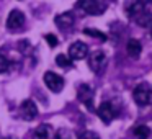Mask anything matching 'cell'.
I'll return each instance as SVG.
<instances>
[{
  "mask_svg": "<svg viewBox=\"0 0 152 139\" xmlns=\"http://www.w3.org/2000/svg\"><path fill=\"white\" fill-rule=\"evenodd\" d=\"M83 33H85L87 36H93V38H96V40H100V41H106V34L102 33V31H98V30L85 28V30H83Z\"/></svg>",
  "mask_w": 152,
  "mask_h": 139,
  "instance_id": "2e32d148",
  "label": "cell"
},
{
  "mask_svg": "<svg viewBox=\"0 0 152 139\" xmlns=\"http://www.w3.org/2000/svg\"><path fill=\"white\" fill-rule=\"evenodd\" d=\"M144 12V2L142 0H134L131 5L128 7V15L129 17H137L139 13Z\"/></svg>",
  "mask_w": 152,
  "mask_h": 139,
  "instance_id": "4fadbf2b",
  "label": "cell"
},
{
  "mask_svg": "<svg viewBox=\"0 0 152 139\" xmlns=\"http://www.w3.org/2000/svg\"><path fill=\"white\" fill-rule=\"evenodd\" d=\"M20 115L23 116V119H26V121L34 119L38 116V106H36V103H34L33 100H25V102H21V105H20Z\"/></svg>",
  "mask_w": 152,
  "mask_h": 139,
  "instance_id": "9c48e42d",
  "label": "cell"
},
{
  "mask_svg": "<svg viewBox=\"0 0 152 139\" xmlns=\"http://www.w3.org/2000/svg\"><path fill=\"white\" fill-rule=\"evenodd\" d=\"M134 136L137 139H147L149 136H151V129H149L147 126H144V124L136 126L134 128Z\"/></svg>",
  "mask_w": 152,
  "mask_h": 139,
  "instance_id": "5bb4252c",
  "label": "cell"
},
{
  "mask_svg": "<svg viewBox=\"0 0 152 139\" xmlns=\"http://www.w3.org/2000/svg\"><path fill=\"white\" fill-rule=\"evenodd\" d=\"M33 139H54V129L51 124L43 123L33 132Z\"/></svg>",
  "mask_w": 152,
  "mask_h": 139,
  "instance_id": "30bf717a",
  "label": "cell"
},
{
  "mask_svg": "<svg viewBox=\"0 0 152 139\" xmlns=\"http://www.w3.org/2000/svg\"><path fill=\"white\" fill-rule=\"evenodd\" d=\"M96 113H98V116L102 118V121L105 123V124H110V123L115 119V116H116V111H115V108H113V105L110 102L100 103Z\"/></svg>",
  "mask_w": 152,
  "mask_h": 139,
  "instance_id": "ba28073f",
  "label": "cell"
},
{
  "mask_svg": "<svg viewBox=\"0 0 152 139\" xmlns=\"http://www.w3.org/2000/svg\"><path fill=\"white\" fill-rule=\"evenodd\" d=\"M74 21H75V18H74V15L70 13V12L59 13L56 18H54V23H56L61 30H67V28H70L74 25Z\"/></svg>",
  "mask_w": 152,
  "mask_h": 139,
  "instance_id": "8fae6325",
  "label": "cell"
},
{
  "mask_svg": "<svg viewBox=\"0 0 152 139\" xmlns=\"http://www.w3.org/2000/svg\"><path fill=\"white\" fill-rule=\"evenodd\" d=\"M126 49H128V54L132 57V59H137V57L141 56L142 44H141V41H139V40L131 38V40L128 41V44H126Z\"/></svg>",
  "mask_w": 152,
  "mask_h": 139,
  "instance_id": "7c38bea8",
  "label": "cell"
},
{
  "mask_svg": "<svg viewBox=\"0 0 152 139\" xmlns=\"http://www.w3.org/2000/svg\"><path fill=\"white\" fill-rule=\"evenodd\" d=\"M77 97H79V100L88 110H93V98H95V93H93V90H92L90 85L82 83V85L79 87V90H77Z\"/></svg>",
  "mask_w": 152,
  "mask_h": 139,
  "instance_id": "52a82bcc",
  "label": "cell"
},
{
  "mask_svg": "<svg viewBox=\"0 0 152 139\" xmlns=\"http://www.w3.org/2000/svg\"><path fill=\"white\" fill-rule=\"evenodd\" d=\"M8 67H10V62H8V59L4 56V54L0 53V72H7Z\"/></svg>",
  "mask_w": 152,
  "mask_h": 139,
  "instance_id": "d6986e66",
  "label": "cell"
},
{
  "mask_svg": "<svg viewBox=\"0 0 152 139\" xmlns=\"http://www.w3.org/2000/svg\"><path fill=\"white\" fill-rule=\"evenodd\" d=\"M88 46L82 41H75L74 44H70L69 48V57L72 61H82L88 56Z\"/></svg>",
  "mask_w": 152,
  "mask_h": 139,
  "instance_id": "8992f818",
  "label": "cell"
},
{
  "mask_svg": "<svg viewBox=\"0 0 152 139\" xmlns=\"http://www.w3.org/2000/svg\"><path fill=\"white\" fill-rule=\"evenodd\" d=\"M77 8L88 15H102L106 10V4L103 0H77Z\"/></svg>",
  "mask_w": 152,
  "mask_h": 139,
  "instance_id": "7a4b0ae2",
  "label": "cell"
},
{
  "mask_svg": "<svg viewBox=\"0 0 152 139\" xmlns=\"http://www.w3.org/2000/svg\"><path fill=\"white\" fill-rule=\"evenodd\" d=\"M44 83H46V87L54 93H59L61 90L64 89V79L59 74L53 72V70H48V72L44 74Z\"/></svg>",
  "mask_w": 152,
  "mask_h": 139,
  "instance_id": "277c9868",
  "label": "cell"
},
{
  "mask_svg": "<svg viewBox=\"0 0 152 139\" xmlns=\"http://www.w3.org/2000/svg\"><path fill=\"white\" fill-rule=\"evenodd\" d=\"M56 64L59 67H70L72 66V59H70L67 54H59V56L56 57Z\"/></svg>",
  "mask_w": 152,
  "mask_h": 139,
  "instance_id": "9a60e30c",
  "label": "cell"
},
{
  "mask_svg": "<svg viewBox=\"0 0 152 139\" xmlns=\"http://www.w3.org/2000/svg\"><path fill=\"white\" fill-rule=\"evenodd\" d=\"M77 139H100V136L93 131H88V129H83V131H79L77 134Z\"/></svg>",
  "mask_w": 152,
  "mask_h": 139,
  "instance_id": "e0dca14e",
  "label": "cell"
},
{
  "mask_svg": "<svg viewBox=\"0 0 152 139\" xmlns=\"http://www.w3.org/2000/svg\"><path fill=\"white\" fill-rule=\"evenodd\" d=\"M4 139H17V138H12V136H7V138H4Z\"/></svg>",
  "mask_w": 152,
  "mask_h": 139,
  "instance_id": "44dd1931",
  "label": "cell"
},
{
  "mask_svg": "<svg viewBox=\"0 0 152 139\" xmlns=\"http://www.w3.org/2000/svg\"><path fill=\"white\" fill-rule=\"evenodd\" d=\"M25 13L21 10H12L7 17V28L8 31H13V33H18L25 28Z\"/></svg>",
  "mask_w": 152,
  "mask_h": 139,
  "instance_id": "3957f363",
  "label": "cell"
},
{
  "mask_svg": "<svg viewBox=\"0 0 152 139\" xmlns=\"http://www.w3.org/2000/svg\"><path fill=\"white\" fill-rule=\"evenodd\" d=\"M144 2H152V0H144Z\"/></svg>",
  "mask_w": 152,
  "mask_h": 139,
  "instance_id": "7402d4cb",
  "label": "cell"
},
{
  "mask_svg": "<svg viewBox=\"0 0 152 139\" xmlns=\"http://www.w3.org/2000/svg\"><path fill=\"white\" fill-rule=\"evenodd\" d=\"M44 40H46V43L49 44L51 48H56L57 44H59V41H57V38L54 36V34H51V33H48L46 36H44Z\"/></svg>",
  "mask_w": 152,
  "mask_h": 139,
  "instance_id": "ffe728a7",
  "label": "cell"
},
{
  "mask_svg": "<svg viewBox=\"0 0 152 139\" xmlns=\"http://www.w3.org/2000/svg\"><path fill=\"white\" fill-rule=\"evenodd\" d=\"M132 98L139 106H147L152 105V89L149 83H139L132 90Z\"/></svg>",
  "mask_w": 152,
  "mask_h": 139,
  "instance_id": "6da1fadb",
  "label": "cell"
},
{
  "mask_svg": "<svg viewBox=\"0 0 152 139\" xmlns=\"http://www.w3.org/2000/svg\"><path fill=\"white\" fill-rule=\"evenodd\" d=\"M54 139H70V132L67 129H57L54 132Z\"/></svg>",
  "mask_w": 152,
  "mask_h": 139,
  "instance_id": "ac0fdd59",
  "label": "cell"
},
{
  "mask_svg": "<svg viewBox=\"0 0 152 139\" xmlns=\"http://www.w3.org/2000/svg\"><path fill=\"white\" fill-rule=\"evenodd\" d=\"M88 66L93 72H102L106 66V54L103 51H93V53L88 54Z\"/></svg>",
  "mask_w": 152,
  "mask_h": 139,
  "instance_id": "5b68a950",
  "label": "cell"
}]
</instances>
